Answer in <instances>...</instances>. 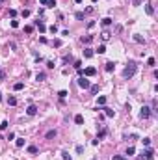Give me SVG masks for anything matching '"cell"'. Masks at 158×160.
Wrapping results in <instances>:
<instances>
[{
  "instance_id": "cell-16",
  "label": "cell",
  "mask_w": 158,
  "mask_h": 160,
  "mask_svg": "<svg viewBox=\"0 0 158 160\" xmlns=\"http://www.w3.org/2000/svg\"><path fill=\"white\" fill-rule=\"evenodd\" d=\"M28 153L30 155H37V147L35 145H28Z\"/></svg>"
},
{
  "instance_id": "cell-30",
  "label": "cell",
  "mask_w": 158,
  "mask_h": 160,
  "mask_svg": "<svg viewBox=\"0 0 158 160\" xmlns=\"http://www.w3.org/2000/svg\"><path fill=\"white\" fill-rule=\"evenodd\" d=\"M112 160H126V156H121V155H113Z\"/></svg>"
},
{
  "instance_id": "cell-42",
  "label": "cell",
  "mask_w": 158,
  "mask_h": 160,
  "mask_svg": "<svg viewBox=\"0 0 158 160\" xmlns=\"http://www.w3.org/2000/svg\"><path fill=\"white\" fill-rule=\"evenodd\" d=\"M47 67H48V69H54V62H47Z\"/></svg>"
},
{
  "instance_id": "cell-47",
  "label": "cell",
  "mask_w": 158,
  "mask_h": 160,
  "mask_svg": "<svg viewBox=\"0 0 158 160\" xmlns=\"http://www.w3.org/2000/svg\"><path fill=\"white\" fill-rule=\"evenodd\" d=\"M0 101H2V93H0Z\"/></svg>"
},
{
  "instance_id": "cell-43",
  "label": "cell",
  "mask_w": 158,
  "mask_h": 160,
  "mask_svg": "<svg viewBox=\"0 0 158 160\" xmlns=\"http://www.w3.org/2000/svg\"><path fill=\"white\" fill-rule=\"evenodd\" d=\"M56 6V0H48V8H54Z\"/></svg>"
},
{
  "instance_id": "cell-29",
  "label": "cell",
  "mask_w": 158,
  "mask_h": 160,
  "mask_svg": "<svg viewBox=\"0 0 158 160\" xmlns=\"http://www.w3.org/2000/svg\"><path fill=\"white\" fill-rule=\"evenodd\" d=\"M8 125H9L8 121H2V123H0V130H6V128H8Z\"/></svg>"
},
{
  "instance_id": "cell-41",
  "label": "cell",
  "mask_w": 158,
  "mask_h": 160,
  "mask_svg": "<svg viewBox=\"0 0 158 160\" xmlns=\"http://www.w3.org/2000/svg\"><path fill=\"white\" fill-rule=\"evenodd\" d=\"M11 28H19V21H11Z\"/></svg>"
},
{
  "instance_id": "cell-2",
  "label": "cell",
  "mask_w": 158,
  "mask_h": 160,
  "mask_svg": "<svg viewBox=\"0 0 158 160\" xmlns=\"http://www.w3.org/2000/svg\"><path fill=\"white\" fill-rule=\"evenodd\" d=\"M138 158H140V160H153L154 158V151L151 147H147L145 151H142V155L138 156Z\"/></svg>"
},
{
  "instance_id": "cell-24",
  "label": "cell",
  "mask_w": 158,
  "mask_h": 160,
  "mask_svg": "<svg viewBox=\"0 0 158 160\" xmlns=\"http://www.w3.org/2000/svg\"><path fill=\"white\" fill-rule=\"evenodd\" d=\"M17 147H22V145H24V138H17Z\"/></svg>"
},
{
  "instance_id": "cell-33",
  "label": "cell",
  "mask_w": 158,
  "mask_h": 160,
  "mask_svg": "<svg viewBox=\"0 0 158 160\" xmlns=\"http://www.w3.org/2000/svg\"><path fill=\"white\" fill-rule=\"evenodd\" d=\"M142 142H143V145H145V147H149V145H151V138H143Z\"/></svg>"
},
{
  "instance_id": "cell-26",
  "label": "cell",
  "mask_w": 158,
  "mask_h": 160,
  "mask_svg": "<svg viewBox=\"0 0 158 160\" xmlns=\"http://www.w3.org/2000/svg\"><path fill=\"white\" fill-rule=\"evenodd\" d=\"M52 45H54L56 48H60V47H62V39H54V41H52Z\"/></svg>"
},
{
  "instance_id": "cell-34",
  "label": "cell",
  "mask_w": 158,
  "mask_h": 160,
  "mask_svg": "<svg viewBox=\"0 0 158 160\" xmlns=\"http://www.w3.org/2000/svg\"><path fill=\"white\" fill-rule=\"evenodd\" d=\"M62 156H63V160H71V155H69L67 151H63V153H62Z\"/></svg>"
},
{
  "instance_id": "cell-13",
  "label": "cell",
  "mask_w": 158,
  "mask_h": 160,
  "mask_svg": "<svg viewBox=\"0 0 158 160\" xmlns=\"http://www.w3.org/2000/svg\"><path fill=\"white\" fill-rule=\"evenodd\" d=\"M145 11H147V15H153V13H154L153 4H145Z\"/></svg>"
},
{
  "instance_id": "cell-22",
  "label": "cell",
  "mask_w": 158,
  "mask_h": 160,
  "mask_svg": "<svg viewBox=\"0 0 158 160\" xmlns=\"http://www.w3.org/2000/svg\"><path fill=\"white\" fill-rule=\"evenodd\" d=\"M67 95H69V93H67L65 89H62V91H58V97H60V99H65Z\"/></svg>"
},
{
  "instance_id": "cell-6",
  "label": "cell",
  "mask_w": 158,
  "mask_h": 160,
  "mask_svg": "<svg viewBox=\"0 0 158 160\" xmlns=\"http://www.w3.org/2000/svg\"><path fill=\"white\" fill-rule=\"evenodd\" d=\"M104 115H106V117H113V115H115V110H112V108H106V106H104Z\"/></svg>"
},
{
  "instance_id": "cell-1",
  "label": "cell",
  "mask_w": 158,
  "mask_h": 160,
  "mask_svg": "<svg viewBox=\"0 0 158 160\" xmlns=\"http://www.w3.org/2000/svg\"><path fill=\"white\" fill-rule=\"evenodd\" d=\"M136 71H138V65L134 62H130L125 67V71H123V76H125V78H132V76L136 75Z\"/></svg>"
},
{
  "instance_id": "cell-32",
  "label": "cell",
  "mask_w": 158,
  "mask_h": 160,
  "mask_svg": "<svg viewBox=\"0 0 158 160\" xmlns=\"http://www.w3.org/2000/svg\"><path fill=\"white\" fill-rule=\"evenodd\" d=\"M134 153H136V149H134V147H132V145H130V147H128V149H126V155H128V156H130V155H134Z\"/></svg>"
},
{
  "instance_id": "cell-19",
  "label": "cell",
  "mask_w": 158,
  "mask_h": 160,
  "mask_svg": "<svg viewBox=\"0 0 158 160\" xmlns=\"http://www.w3.org/2000/svg\"><path fill=\"white\" fill-rule=\"evenodd\" d=\"M45 78H47L45 73H37V75H35V80H39V82H41V80H45Z\"/></svg>"
},
{
  "instance_id": "cell-21",
  "label": "cell",
  "mask_w": 158,
  "mask_h": 160,
  "mask_svg": "<svg viewBox=\"0 0 158 160\" xmlns=\"http://www.w3.org/2000/svg\"><path fill=\"white\" fill-rule=\"evenodd\" d=\"M100 37H102L104 41H106V39H110V32H108V30H104L102 34H100Z\"/></svg>"
},
{
  "instance_id": "cell-20",
  "label": "cell",
  "mask_w": 158,
  "mask_h": 160,
  "mask_svg": "<svg viewBox=\"0 0 158 160\" xmlns=\"http://www.w3.org/2000/svg\"><path fill=\"white\" fill-rule=\"evenodd\" d=\"M104 136H106V128H102V130H100L99 134H97V140H99V142H100V140H102Z\"/></svg>"
},
{
  "instance_id": "cell-15",
  "label": "cell",
  "mask_w": 158,
  "mask_h": 160,
  "mask_svg": "<svg viewBox=\"0 0 158 160\" xmlns=\"http://www.w3.org/2000/svg\"><path fill=\"white\" fill-rule=\"evenodd\" d=\"M8 104H9V106H15V104H17V99L13 97V95H9V97H8Z\"/></svg>"
},
{
  "instance_id": "cell-10",
  "label": "cell",
  "mask_w": 158,
  "mask_h": 160,
  "mask_svg": "<svg viewBox=\"0 0 158 160\" xmlns=\"http://www.w3.org/2000/svg\"><path fill=\"white\" fill-rule=\"evenodd\" d=\"M112 22H113V21H112V19H110V17H104L102 21H100V24H102V26H110V24H112Z\"/></svg>"
},
{
  "instance_id": "cell-9",
  "label": "cell",
  "mask_w": 158,
  "mask_h": 160,
  "mask_svg": "<svg viewBox=\"0 0 158 160\" xmlns=\"http://www.w3.org/2000/svg\"><path fill=\"white\" fill-rule=\"evenodd\" d=\"M84 58H93V48H84Z\"/></svg>"
},
{
  "instance_id": "cell-48",
  "label": "cell",
  "mask_w": 158,
  "mask_h": 160,
  "mask_svg": "<svg viewBox=\"0 0 158 160\" xmlns=\"http://www.w3.org/2000/svg\"><path fill=\"white\" fill-rule=\"evenodd\" d=\"M0 2H4V0H0Z\"/></svg>"
},
{
  "instance_id": "cell-12",
  "label": "cell",
  "mask_w": 158,
  "mask_h": 160,
  "mask_svg": "<svg viewBox=\"0 0 158 160\" xmlns=\"http://www.w3.org/2000/svg\"><path fill=\"white\" fill-rule=\"evenodd\" d=\"M97 104H99V106H104V104H106V97H104V95H100V97L97 99Z\"/></svg>"
},
{
  "instance_id": "cell-31",
  "label": "cell",
  "mask_w": 158,
  "mask_h": 160,
  "mask_svg": "<svg viewBox=\"0 0 158 160\" xmlns=\"http://www.w3.org/2000/svg\"><path fill=\"white\" fill-rule=\"evenodd\" d=\"M84 15H86V13H82V11H76V15H75V17L78 19V21H82V19H84Z\"/></svg>"
},
{
  "instance_id": "cell-49",
  "label": "cell",
  "mask_w": 158,
  "mask_h": 160,
  "mask_svg": "<svg viewBox=\"0 0 158 160\" xmlns=\"http://www.w3.org/2000/svg\"><path fill=\"white\" fill-rule=\"evenodd\" d=\"M93 160H95V158H93Z\"/></svg>"
},
{
  "instance_id": "cell-38",
  "label": "cell",
  "mask_w": 158,
  "mask_h": 160,
  "mask_svg": "<svg viewBox=\"0 0 158 160\" xmlns=\"http://www.w3.org/2000/svg\"><path fill=\"white\" fill-rule=\"evenodd\" d=\"M50 32H52V34H56V32H58V26H56V24H52V26H50Z\"/></svg>"
},
{
  "instance_id": "cell-37",
  "label": "cell",
  "mask_w": 158,
  "mask_h": 160,
  "mask_svg": "<svg viewBox=\"0 0 158 160\" xmlns=\"http://www.w3.org/2000/svg\"><path fill=\"white\" fill-rule=\"evenodd\" d=\"M154 63H156V60H154V58H149V60H147V65H151V67H153Z\"/></svg>"
},
{
  "instance_id": "cell-11",
  "label": "cell",
  "mask_w": 158,
  "mask_h": 160,
  "mask_svg": "<svg viewBox=\"0 0 158 160\" xmlns=\"http://www.w3.org/2000/svg\"><path fill=\"white\" fill-rule=\"evenodd\" d=\"M113 69H115V63H113V62H108V63H106V71H108V73H112Z\"/></svg>"
},
{
  "instance_id": "cell-44",
  "label": "cell",
  "mask_w": 158,
  "mask_h": 160,
  "mask_svg": "<svg viewBox=\"0 0 158 160\" xmlns=\"http://www.w3.org/2000/svg\"><path fill=\"white\" fill-rule=\"evenodd\" d=\"M6 78V71H2V69H0V80H4Z\"/></svg>"
},
{
  "instance_id": "cell-17",
  "label": "cell",
  "mask_w": 158,
  "mask_h": 160,
  "mask_svg": "<svg viewBox=\"0 0 158 160\" xmlns=\"http://www.w3.org/2000/svg\"><path fill=\"white\" fill-rule=\"evenodd\" d=\"M91 41H93V35H86V37H82V43H86V45H89Z\"/></svg>"
},
{
  "instance_id": "cell-27",
  "label": "cell",
  "mask_w": 158,
  "mask_h": 160,
  "mask_svg": "<svg viewBox=\"0 0 158 160\" xmlns=\"http://www.w3.org/2000/svg\"><path fill=\"white\" fill-rule=\"evenodd\" d=\"M97 52H99V54H104V52H106V47H104V45H99V48H97Z\"/></svg>"
},
{
  "instance_id": "cell-35",
  "label": "cell",
  "mask_w": 158,
  "mask_h": 160,
  "mask_svg": "<svg viewBox=\"0 0 158 160\" xmlns=\"http://www.w3.org/2000/svg\"><path fill=\"white\" fill-rule=\"evenodd\" d=\"M21 15H22V17H30V9H22Z\"/></svg>"
},
{
  "instance_id": "cell-4",
  "label": "cell",
  "mask_w": 158,
  "mask_h": 160,
  "mask_svg": "<svg viewBox=\"0 0 158 160\" xmlns=\"http://www.w3.org/2000/svg\"><path fill=\"white\" fill-rule=\"evenodd\" d=\"M78 86H80V88H84V89H89V86H91V84H89L87 76H80V78H78Z\"/></svg>"
},
{
  "instance_id": "cell-36",
  "label": "cell",
  "mask_w": 158,
  "mask_h": 160,
  "mask_svg": "<svg viewBox=\"0 0 158 160\" xmlns=\"http://www.w3.org/2000/svg\"><path fill=\"white\" fill-rule=\"evenodd\" d=\"M24 32H26V34H32V32H33V26H24Z\"/></svg>"
},
{
  "instance_id": "cell-28",
  "label": "cell",
  "mask_w": 158,
  "mask_h": 160,
  "mask_svg": "<svg viewBox=\"0 0 158 160\" xmlns=\"http://www.w3.org/2000/svg\"><path fill=\"white\" fill-rule=\"evenodd\" d=\"M89 89H91V93H93V95H95V93H99V86H89Z\"/></svg>"
},
{
  "instance_id": "cell-3",
  "label": "cell",
  "mask_w": 158,
  "mask_h": 160,
  "mask_svg": "<svg viewBox=\"0 0 158 160\" xmlns=\"http://www.w3.org/2000/svg\"><path fill=\"white\" fill-rule=\"evenodd\" d=\"M140 117H142V119H149V117H151V106H142Z\"/></svg>"
},
{
  "instance_id": "cell-8",
  "label": "cell",
  "mask_w": 158,
  "mask_h": 160,
  "mask_svg": "<svg viewBox=\"0 0 158 160\" xmlns=\"http://www.w3.org/2000/svg\"><path fill=\"white\" fill-rule=\"evenodd\" d=\"M35 26L39 28V32H41V34H43V32H47V26L43 24V21H35Z\"/></svg>"
},
{
  "instance_id": "cell-45",
  "label": "cell",
  "mask_w": 158,
  "mask_h": 160,
  "mask_svg": "<svg viewBox=\"0 0 158 160\" xmlns=\"http://www.w3.org/2000/svg\"><path fill=\"white\" fill-rule=\"evenodd\" d=\"M41 2V6H48V0H39Z\"/></svg>"
},
{
  "instance_id": "cell-39",
  "label": "cell",
  "mask_w": 158,
  "mask_h": 160,
  "mask_svg": "<svg viewBox=\"0 0 158 160\" xmlns=\"http://www.w3.org/2000/svg\"><path fill=\"white\" fill-rule=\"evenodd\" d=\"M75 67L76 69H82V62H80V60H76V62H75Z\"/></svg>"
},
{
  "instance_id": "cell-23",
  "label": "cell",
  "mask_w": 158,
  "mask_h": 160,
  "mask_svg": "<svg viewBox=\"0 0 158 160\" xmlns=\"http://www.w3.org/2000/svg\"><path fill=\"white\" fill-rule=\"evenodd\" d=\"M47 138H48V140L56 138V130H48V132H47Z\"/></svg>"
},
{
  "instance_id": "cell-25",
  "label": "cell",
  "mask_w": 158,
  "mask_h": 160,
  "mask_svg": "<svg viewBox=\"0 0 158 160\" xmlns=\"http://www.w3.org/2000/svg\"><path fill=\"white\" fill-rule=\"evenodd\" d=\"M134 41L136 43H145V39H143L142 35H134Z\"/></svg>"
},
{
  "instance_id": "cell-46",
  "label": "cell",
  "mask_w": 158,
  "mask_h": 160,
  "mask_svg": "<svg viewBox=\"0 0 158 160\" xmlns=\"http://www.w3.org/2000/svg\"><path fill=\"white\" fill-rule=\"evenodd\" d=\"M75 2H76V4H82V2H84V0H75Z\"/></svg>"
},
{
  "instance_id": "cell-18",
  "label": "cell",
  "mask_w": 158,
  "mask_h": 160,
  "mask_svg": "<svg viewBox=\"0 0 158 160\" xmlns=\"http://www.w3.org/2000/svg\"><path fill=\"white\" fill-rule=\"evenodd\" d=\"M22 88H24V84H22V82H17V84L13 86V89H15V91H21Z\"/></svg>"
},
{
  "instance_id": "cell-7",
  "label": "cell",
  "mask_w": 158,
  "mask_h": 160,
  "mask_svg": "<svg viewBox=\"0 0 158 160\" xmlns=\"http://www.w3.org/2000/svg\"><path fill=\"white\" fill-rule=\"evenodd\" d=\"M26 114H28V115H35V114H37V106L30 104V106H28V110H26Z\"/></svg>"
},
{
  "instance_id": "cell-40",
  "label": "cell",
  "mask_w": 158,
  "mask_h": 160,
  "mask_svg": "<svg viewBox=\"0 0 158 160\" xmlns=\"http://www.w3.org/2000/svg\"><path fill=\"white\" fill-rule=\"evenodd\" d=\"M8 15H9V17H15V15H17V11H15V9H9V11H8Z\"/></svg>"
},
{
  "instance_id": "cell-14",
  "label": "cell",
  "mask_w": 158,
  "mask_h": 160,
  "mask_svg": "<svg viewBox=\"0 0 158 160\" xmlns=\"http://www.w3.org/2000/svg\"><path fill=\"white\" fill-rule=\"evenodd\" d=\"M75 123H76V125H82V123H84V115H75Z\"/></svg>"
},
{
  "instance_id": "cell-5",
  "label": "cell",
  "mask_w": 158,
  "mask_h": 160,
  "mask_svg": "<svg viewBox=\"0 0 158 160\" xmlns=\"http://www.w3.org/2000/svg\"><path fill=\"white\" fill-rule=\"evenodd\" d=\"M97 75V69L95 67H86L82 69V76H95Z\"/></svg>"
}]
</instances>
